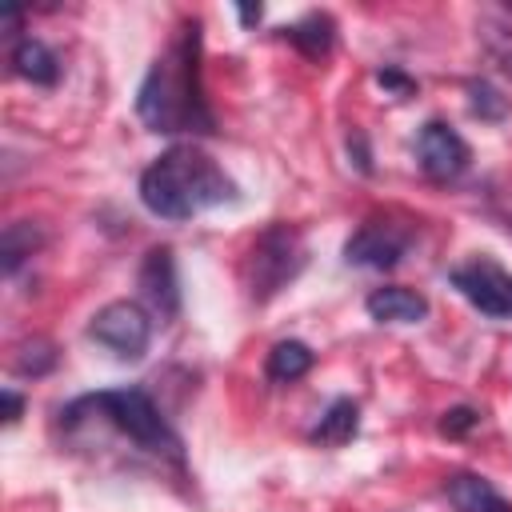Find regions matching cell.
<instances>
[{"label":"cell","instance_id":"obj_1","mask_svg":"<svg viewBox=\"0 0 512 512\" xmlns=\"http://www.w3.org/2000/svg\"><path fill=\"white\" fill-rule=\"evenodd\" d=\"M136 116L152 132H216V116L204 100L200 76V24H184L180 36L152 60L140 92Z\"/></svg>","mask_w":512,"mask_h":512},{"label":"cell","instance_id":"obj_2","mask_svg":"<svg viewBox=\"0 0 512 512\" xmlns=\"http://www.w3.org/2000/svg\"><path fill=\"white\" fill-rule=\"evenodd\" d=\"M232 200L236 184L196 144H176L140 172V204L160 220H192Z\"/></svg>","mask_w":512,"mask_h":512},{"label":"cell","instance_id":"obj_3","mask_svg":"<svg viewBox=\"0 0 512 512\" xmlns=\"http://www.w3.org/2000/svg\"><path fill=\"white\" fill-rule=\"evenodd\" d=\"M108 424L116 436H124L128 444H136L140 452L156 456V460H168L180 468L184 452H180V436L168 428L164 412L156 408V400L140 388H104V392H92V396H80L72 400L64 412H60V424L72 428V424Z\"/></svg>","mask_w":512,"mask_h":512},{"label":"cell","instance_id":"obj_4","mask_svg":"<svg viewBox=\"0 0 512 512\" xmlns=\"http://www.w3.org/2000/svg\"><path fill=\"white\" fill-rule=\"evenodd\" d=\"M304 268V240L296 228L288 224H272L256 236L248 264H244V280H248V296L252 300H268L276 296L296 272Z\"/></svg>","mask_w":512,"mask_h":512},{"label":"cell","instance_id":"obj_5","mask_svg":"<svg viewBox=\"0 0 512 512\" xmlns=\"http://www.w3.org/2000/svg\"><path fill=\"white\" fill-rule=\"evenodd\" d=\"M416 240V224L404 216H368L344 244V260L360 264V268H392L404 260V252Z\"/></svg>","mask_w":512,"mask_h":512},{"label":"cell","instance_id":"obj_6","mask_svg":"<svg viewBox=\"0 0 512 512\" xmlns=\"http://www.w3.org/2000/svg\"><path fill=\"white\" fill-rule=\"evenodd\" d=\"M452 288L488 320H508L512 316V272H504L496 260L476 256L460 268L448 272Z\"/></svg>","mask_w":512,"mask_h":512},{"label":"cell","instance_id":"obj_7","mask_svg":"<svg viewBox=\"0 0 512 512\" xmlns=\"http://www.w3.org/2000/svg\"><path fill=\"white\" fill-rule=\"evenodd\" d=\"M88 336L96 344H104L108 352H116L124 360H136V356H144V348L152 340V316L136 300H112L92 316Z\"/></svg>","mask_w":512,"mask_h":512},{"label":"cell","instance_id":"obj_8","mask_svg":"<svg viewBox=\"0 0 512 512\" xmlns=\"http://www.w3.org/2000/svg\"><path fill=\"white\" fill-rule=\"evenodd\" d=\"M416 164L428 180H456L472 164V148L452 124L428 120L416 136Z\"/></svg>","mask_w":512,"mask_h":512},{"label":"cell","instance_id":"obj_9","mask_svg":"<svg viewBox=\"0 0 512 512\" xmlns=\"http://www.w3.org/2000/svg\"><path fill=\"white\" fill-rule=\"evenodd\" d=\"M140 296L164 320L180 312V276H176V256L168 244L148 248L144 264H140Z\"/></svg>","mask_w":512,"mask_h":512},{"label":"cell","instance_id":"obj_10","mask_svg":"<svg viewBox=\"0 0 512 512\" xmlns=\"http://www.w3.org/2000/svg\"><path fill=\"white\" fill-rule=\"evenodd\" d=\"M368 316L380 320V324H416L428 316V300L412 288H400V284H384L376 288L368 300H364Z\"/></svg>","mask_w":512,"mask_h":512},{"label":"cell","instance_id":"obj_11","mask_svg":"<svg viewBox=\"0 0 512 512\" xmlns=\"http://www.w3.org/2000/svg\"><path fill=\"white\" fill-rule=\"evenodd\" d=\"M8 64H12L16 76H24V80H32V84H40V88H52V84L60 80V60H56V52H52L44 40H36V36H20V40L12 44V52H8Z\"/></svg>","mask_w":512,"mask_h":512},{"label":"cell","instance_id":"obj_12","mask_svg":"<svg viewBox=\"0 0 512 512\" xmlns=\"http://www.w3.org/2000/svg\"><path fill=\"white\" fill-rule=\"evenodd\" d=\"M444 492H448V500H452L456 512H512V504H508L484 476H476V472H456V476H448Z\"/></svg>","mask_w":512,"mask_h":512},{"label":"cell","instance_id":"obj_13","mask_svg":"<svg viewBox=\"0 0 512 512\" xmlns=\"http://www.w3.org/2000/svg\"><path fill=\"white\" fill-rule=\"evenodd\" d=\"M284 40L296 44L308 60H320V56H328L332 44H336V24H332L328 12H308L304 20H296L292 28H284Z\"/></svg>","mask_w":512,"mask_h":512},{"label":"cell","instance_id":"obj_14","mask_svg":"<svg viewBox=\"0 0 512 512\" xmlns=\"http://www.w3.org/2000/svg\"><path fill=\"white\" fill-rule=\"evenodd\" d=\"M44 244V232L32 224V220H12L0 236V264H4V276H16L20 264Z\"/></svg>","mask_w":512,"mask_h":512},{"label":"cell","instance_id":"obj_15","mask_svg":"<svg viewBox=\"0 0 512 512\" xmlns=\"http://www.w3.org/2000/svg\"><path fill=\"white\" fill-rule=\"evenodd\" d=\"M312 360L316 356H312V348L304 340H280V344H272L264 372H268L272 384H292V380H300L312 368Z\"/></svg>","mask_w":512,"mask_h":512},{"label":"cell","instance_id":"obj_16","mask_svg":"<svg viewBox=\"0 0 512 512\" xmlns=\"http://www.w3.org/2000/svg\"><path fill=\"white\" fill-rule=\"evenodd\" d=\"M356 428H360V408H356L348 396H340V400L328 404V412H324L320 424L312 428V440L336 448V444H348V440L356 436Z\"/></svg>","mask_w":512,"mask_h":512},{"label":"cell","instance_id":"obj_17","mask_svg":"<svg viewBox=\"0 0 512 512\" xmlns=\"http://www.w3.org/2000/svg\"><path fill=\"white\" fill-rule=\"evenodd\" d=\"M52 364H56V348L48 340H40V336L24 340L16 348V356H12V372L16 376H44V372H52Z\"/></svg>","mask_w":512,"mask_h":512},{"label":"cell","instance_id":"obj_18","mask_svg":"<svg viewBox=\"0 0 512 512\" xmlns=\"http://www.w3.org/2000/svg\"><path fill=\"white\" fill-rule=\"evenodd\" d=\"M468 108L480 116V120H504L508 116V96L496 88V84H488V80H468Z\"/></svg>","mask_w":512,"mask_h":512},{"label":"cell","instance_id":"obj_19","mask_svg":"<svg viewBox=\"0 0 512 512\" xmlns=\"http://www.w3.org/2000/svg\"><path fill=\"white\" fill-rule=\"evenodd\" d=\"M480 40H484L488 60H492L504 76H512V28H504V24H496V20H480Z\"/></svg>","mask_w":512,"mask_h":512},{"label":"cell","instance_id":"obj_20","mask_svg":"<svg viewBox=\"0 0 512 512\" xmlns=\"http://www.w3.org/2000/svg\"><path fill=\"white\" fill-rule=\"evenodd\" d=\"M476 424H480V412H476V408H452V412H444L440 432H444V436H464V432L476 428Z\"/></svg>","mask_w":512,"mask_h":512},{"label":"cell","instance_id":"obj_21","mask_svg":"<svg viewBox=\"0 0 512 512\" xmlns=\"http://www.w3.org/2000/svg\"><path fill=\"white\" fill-rule=\"evenodd\" d=\"M376 80H380L384 88H392L396 96H412V92H416V84H412L404 72H396V68H380V72H376Z\"/></svg>","mask_w":512,"mask_h":512},{"label":"cell","instance_id":"obj_22","mask_svg":"<svg viewBox=\"0 0 512 512\" xmlns=\"http://www.w3.org/2000/svg\"><path fill=\"white\" fill-rule=\"evenodd\" d=\"M20 412H24V400H20L12 388H4V420H8V424H16V420H20Z\"/></svg>","mask_w":512,"mask_h":512},{"label":"cell","instance_id":"obj_23","mask_svg":"<svg viewBox=\"0 0 512 512\" xmlns=\"http://www.w3.org/2000/svg\"><path fill=\"white\" fill-rule=\"evenodd\" d=\"M240 20H244V24H256V20H260V8H240Z\"/></svg>","mask_w":512,"mask_h":512}]
</instances>
